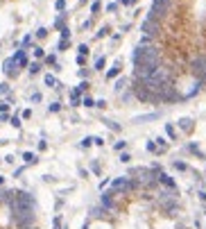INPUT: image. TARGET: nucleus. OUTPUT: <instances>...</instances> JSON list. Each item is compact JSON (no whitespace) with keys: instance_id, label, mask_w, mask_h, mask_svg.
Returning a JSON list of instances; mask_svg holds the SVG:
<instances>
[{"instance_id":"f257e3e1","label":"nucleus","mask_w":206,"mask_h":229,"mask_svg":"<svg viewBox=\"0 0 206 229\" xmlns=\"http://www.w3.org/2000/svg\"><path fill=\"white\" fill-rule=\"evenodd\" d=\"M170 5H172V0H154L152 7H150L147 18H152V21H161V18L170 12Z\"/></svg>"},{"instance_id":"f03ea898","label":"nucleus","mask_w":206,"mask_h":229,"mask_svg":"<svg viewBox=\"0 0 206 229\" xmlns=\"http://www.w3.org/2000/svg\"><path fill=\"white\" fill-rule=\"evenodd\" d=\"M190 73L197 77V82H204L206 84V55L197 57V59L190 64Z\"/></svg>"},{"instance_id":"7ed1b4c3","label":"nucleus","mask_w":206,"mask_h":229,"mask_svg":"<svg viewBox=\"0 0 206 229\" xmlns=\"http://www.w3.org/2000/svg\"><path fill=\"white\" fill-rule=\"evenodd\" d=\"M136 186H138V182H131V179H127V177H118V179L111 182L113 193H127V190H134Z\"/></svg>"},{"instance_id":"20e7f679","label":"nucleus","mask_w":206,"mask_h":229,"mask_svg":"<svg viewBox=\"0 0 206 229\" xmlns=\"http://www.w3.org/2000/svg\"><path fill=\"white\" fill-rule=\"evenodd\" d=\"M14 216V222L21 227V229H27L34 225V211H18V213H12Z\"/></svg>"},{"instance_id":"39448f33","label":"nucleus","mask_w":206,"mask_h":229,"mask_svg":"<svg viewBox=\"0 0 206 229\" xmlns=\"http://www.w3.org/2000/svg\"><path fill=\"white\" fill-rule=\"evenodd\" d=\"M141 30H143V34H145V36L154 39V36L161 32V21H152V18H145L143 25H141Z\"/></svg>"},{"instance_id":"423d86ee","label":"nucleus","mask_w":206,"mask_h":229,"mask_svg":"<svg viewBox=\"0 0 206 229\" xmlns=\"http://www.w3.org/2000/svg\"><path fill=\"white\" fill-rule=\"evenodd\" d=\"M3 70H5V75H7V77H16V75H18V70H21V66L16 64V59H14V57H9V59H5V64H3Z\"/></svg>"},{"instance_id":"0eeeda50","label":"nucleus","mask_w":206,"mask_h":229,"mask_svg":"<svg viewBox=\"0 0 206 229\" xmlns=\"http://www.w3.org/2000/svg\"><path fill=\"white\" fill-rule=\"evenodd\" d=\"M113 190H106V193H102V206L104 209H116V202H113Z\"/></svg>"},{"instance_id":"6e6552de","label":"nucleus","mask_w":206,"mask_h":229,"mask_svg":"<svg viewBox=\"0 0 206 229\" xmlns=\"http://www.w3.org/2000/svg\"><path fill=\"white\" fill-rule=\"evenodd\" d=\"M120 70H122V66H120V61H116L113 66L109 70H106V80H113V77H118V75H120Z\"/></svg>"},{"instance_id":"1a4fd4ad","label":"nucleus","mask_w":206,"mask_h":229,"mask_svg":"<svg viewBox=\"0 0 206 229\" xmlns=\"http://www.w3.org/2000/svg\"><path fill=\"white\" fill-rule=\"evenodd\" d=\"M14 59H16V64L21 66V68H25V66L29 64V61H27V55H25V50H18V52L14 55Z\"/></svg>"},{"instance_id":"9d476101","label":"nucleus","mask_w":206,"mask_h":229,"mask_svg":"<svg viewBox=\"0 0 206 229\" xmlns=\"http://www.w3.org/2000/svg\"><path fill=\"white\" fill-rule=\"evenodd\" d=\"M159 182H161L163 186H168V188H172V190H174V179H172L170 175H165V173H159Z\"/></svg>"},{"instance_id":"9b49d317","label":"nucleus","mask_w":206,"mask_h":229,"mask_svg":"<svg viewBox=\"0 0 206 229\" xmlns=\"http://www.w3.org/2000/svg\"><path fill=\"white\" fill-rule=\"evenodd\" d=\"M82 89L80 86H77V89H73V93H70V104H73V107H80V98H82Z\"/></svg>"},{"instance_id":"f8f14e48","label":"nucleus","mask_w":206,"mask_h":229,"mask_svg":"<svg viewBox=\"0 0 206 229\" xmlns=\"http://www.w3.org/2000/svg\"><path fill=\"white\" fill-rule=\"evenodd\" d=\"M43 80H45V84H48V86H52V89H57V86H59V82L54 80V75H45Z\"/></svg>"},{"instance_id":"ddd939ff","label":"nucleus","mask_w":206,"mask_h":229,"mask_svg":"<svg viewBox=\"0 0 206 229\" xmlns=\"http://www.w3.org/2000/svg\"><path fill=\"white\" fill-rule=\"evenodd\" d=\"M23 159H25V164H36V154L34 152H25Z\"/></svg>"},{"instance_id":"4468645a","label":"nucleus","mask_w":206,"mask_h":229,"mask_svg":"<svg viewBox=\"0 0 206 229\" xmlns=\"http://www.w3.org/2000/svg\"><path fill=\"white\" fill-rule=\"evenodd\" d=\"M179 127H181V129H190V127H193V120H190V118H181V120H179Z\"/></svg>"},{"instance_id":"2eb2a0df","label":"nucleus","mask_w":206,"mask_h":229,"mask_svg":"<svg viewBox=\"0 0 206 229\" xmlns=\"http://www.w3.org/2000/svg\"><path fill=\"white\" fill-rule=\"evenodd\" d=\"M54 27H57V30H64V27H66V16H59L54 21Z\"/></svg>"},{"instance_id":"dca6fc26","label":"nucleus","mask_w":206,"mask_h":229,"mask_svg":"<svg viewBox=\"0 0 206 229\" xmlns=\"http://www.w3.org/2000/svg\"><path fill=\"white\" fill-rule=\"evenodd\" d=\"M104 64H106L104 57H97V59H95V70H102V68H104Z\"/></svg>"},{"instance_id":"f3484780","label":"nucleus","mask_w":206,"mask_h":229,"mask_svg":"<svg viewBox=\"0 0 206 229\" xmlns=\"http://www.w3.org/2000/svg\"><path fill=\"white\" fill-rule=\"evenodd\" d=\"M100 9H102V3H100V0H95V3L91 5V14H100Z\"/></svg>"},{"instance_id":"a211bd4d","label":"nucleus","mask_w":206,"mask_h":229,"mask_svg":"<svg viewBox=\"0 0 206 229\" xmlns=\"http://www.w3.org/2000/svg\"><path fill=\"white\" fill-rule=\"evenodd\" d=\"M34 34H36V39H45V36H48V30H45V27H39Z\"/></svg>"},{"instance_id":"6ab92c4d","label":"nucleus","mask_w":206,"mask_h":229,"mask_svg":"<svg viewBox=\"0 0 206 229\" xmlns=\"http://www.w3.org/2000/svg\"><path fill=\"white\" fill-rule=\"evenodd\" d=\"M68 45H70V41H68V39H61V41H59V45H57V50H61V52H64Z\"/></svg>"},{"instance_id":"aec40b11","label":"nucleus","mask_w":206,"mask_h":229,"mask_svg":"<svg viewBox=\"0 0 206 229\" xmlns=\"http://www.w3.org/2000/svg\"><path fill=\"white\" fill-rule=\"evenodd\" d=\"M125 86H127V80L122 77V80H118V82H116V86H113V89H116V91H122Z\"/></svg>"},{"instance_id":"412c9836","label":"nucleus","mask_w":206,"mask_h":229,"mask_svg":"<svg viewBox=\"0 0 206 229\" xmlns=\"http://www.w3.org/2000/svg\"><path fill=\"white\" fill-rule=\"evenodd\" d=\"M106 34H109V27L104 25V27H100V32L95 34V39H102V36H106Z\"/></svg>"},{"instance_id":"4be33fe9","label":"nucleus","mask_w":206,"mask_h":229,"mask_svg":"<svg viewBox=\"0 0 206 229\" xmlns=\"http://www.w3.org/2000/svg\"><path fill=\"white\" fill-rule=\"evenodd\" d=\"M39 70H41V64H39V61H34L32 66H29V73H32V75H36Z\"/></svg>"},{"instance_id":"5701e85b","label":"nucleus","mask_w":206,"mask_h":229,"mask_svg":"<svg viewBox=\"0 0 206 229\" xmlns=\"http://www.w3.org/2000/svg\"><path fill=\"white\" fill-rule=\"evenodd\" d=\"M91 145H93V136H86L82 141V148H91Z\"/></svg>"},{"instance_id":"b1692460","label":"nucleus","mask_w":206,"mask_h":229,"mask_svg":"<svg viewBox=\"0 0 206 229\" xmlns=\"http://www.w3.org/2000/svg\"><path fill=\"white\" fill-rule=\"evenodd\" d=\"M45 64H50V66H57V57H54V55H48V57H45Z\"/></svg>"},{"instance_id":"393cba45","label":"nucleus","mask_w":206,"mask_h":229,"mask_svg":"<svg viewBox=\"0 0 206 229\" xmlns=\"http://www.w3.org/2000/svg\"><path fill=\"white\" fill-rule=\"evenodd\" d=\"M29 43H32V36L27 34V36H23V41H21V48H27Z\"/></svg>"},{"instance_id":"a878e982","label":"nucleus","mask_w":206,"mask_h":229,"mask_svg":"<svg viewBox=\"0 0 206 229\" xmlns=\"http://www.w3.org/2000/svg\"><path fill=\"white\" fill-rule=\"evenodd\" d=\"M77 50H80V55H84V57H86L88 52H91V50H88V45H86V43H82L80 48H77Z\"/></svg>"},{"instance_id":"bb28decb","label":"nucleus","mask_w":206,"mask_h":229,"mask_svg":"<svg viewBox=\"0 0 206 229\" xmlns=\"http://www.w3.org/2000/svg\"><path fill=\"white\" fill-rule=\"evenodd\" d=\"M32 50H34V57H36V59H41V57H43V48H32Z\"/></svg>"},{"instance_id":"cd10ccee","label":"nucleus","mask_w":206,"mask_h":229,"mask_svg":"<svg viewBox=\"0 0 206 229\" xmlns=\"http://www.w3.org/2000/svg\"><path fill=\"white\" fill-rule=\"evenodd\" d=\"M54 7L59 9V12H64V9H66V0H57V3H54Z\"/></svg>"},{"instance_id":"c85d7f7f","label":"nucleus","mask_w":206,"mask_h":229,"mask_svg":"<svg viewBox=\"0 0 206 229\" xmlns=\"http://www.w3.org/2000/svg\"><path fill=\"white\" fill-rule=\"evenodd\" d=\"M9 122H12L14 127H21V118H18V116H14V118H9Z\"/></svg>"},{"instance_id":"c756f323","label":"nucleus","mask_w":206,"mask_h":229,"mask_svg":"<svg viewBox=\"0 0 206 229\" xmlns=\"http://www.w3.org/2000/svg\"><path fill=\"white\" fill-rule=\"evenodd\" d=\"M84 107H95V100L93 98H84Z\"/></svg>"},{"instance_id":"7c9ffc66","label":"nucleus","mask_w":206,"mask_h":229,"mask_svg":"<svg viewBox=\"0 0 206 229\" xmlns=\"http://www.w3.org/2000/svg\"><path fill=\"white\" fill-rule=\"evenodd\" d=\"M165 134H168L170 138H174V129H172V125H165Z\"/></svg>"},{"instance_id":"2f4dec72","label":"nucleus","mask_w":206,"mask_h":229,"mask_svg":"<svg viewBox=\"0 0 206 229\" xmlns=\"http://www.w3.org/2000/svg\"><path fill=\"white\" fill-rule=\"evenodd\" d=\"M59 109H61V104H59V102H52V104H50V111H52V113H57Z\"/></svg>"},{"instance_id":"473e14b6","label":"nucleus","mask_w":206,"mask_h":229,"mask_svg":"<svg viewBox=\"0 0 206 229\" xmlns=\"http://www.w3.org/2000/svg\"><path fill=\"white\" fill-rule=\"evenodd\" d=\"M61 39H70V30H68V27L61 30Z\"/></svg>"},{"instance_id":"72a5a7b5","label":"nucleus","mask_w":206,"mask_h":229,"mask_svg":"<svg viewBox=\"0 0 206 229\" xmlns=\"http://www.w3.org/2000/svg\"><path fill=\"white\" fill-rule=\"evenodd\" d=\"M129 159H131V157L127 154V152H122V154H120V161H122V164H129Z\"/></svg>"},{"instance_id":"f704fd0d","label":"nucleus","mask_w":206,"mask_h":229,"mask_svg":"<svg viewBox=\"0 0 206 229\" xmlns=\"http://www.w3.org/2000/svg\"><path fill=\"white\" fill-rule=\"evenodd\" d=\"M93 216H97V218H104V209H93Z\"/></svg>"},{"instance_id":"c9c22d12","label":"nucleus","mask_w":206,"mask_h":229,"mask_svg":"<svg viewBox=\"0 0 206 229\" xmlns=\"http://www.w3.org/2000/svg\"><path fill=\"white\" fill-rule=\"evenodd\" d=\"M9 93V84H0V95H5Z\"/></svg>"},{"instance_id":"e433bc0d","label":"nucleus","mask_w":206,"mask_h":229,"mask_svg":"<svg viewBox=\"0 0 206 229\" xmlns=\"http://www.w3.org/2000/svg\"><path fill=\"white\" fill-rule=\"evenodd\" d=\"M77 64L84 66V64H86V57H84V55H77Z\"/></svg>"},{"instance_id":"4c0bfd02","label":"nucleus","mask_w":206,"mask_h":229,"mask_svg":"<svg viewBox=\"0 0 206 229\" xmlns=\"http://www.w3.org/2000/svg\"><path fill=\"white\" fill-rule=\"evenodd\" d=\"M188 150H190V152H195V154H199V148L195 145V143H190V145H188Z\"/></svg>"},{"instance_id":"58836bf2","label":"nucleus","mask_w":206,"mask_h":229,"mask_svg":"<svg viewBox=\"0 0 206 229\" xmlns=\"http://www.w3.org/2000/svg\"><path fill=\"white\" fill-rule=\"evenodd\" d=\"M118 9V3H111V5H106V12H116Z\"/></svg>"},{"instance_id":"ea45409f","label":"nucleus","mask_w":206,"mask_h":229,"mask_svg":"<svg viewBox=\"0 0 206 229\" xmlns=\"http://www.w3.org/2000/svg\"><path fill=\"white\" fill-rule=\"evenodd\" d=\"M147 150H150V152H156V143L150 141V143H147Z\"/></svg>"},{"instance_id":"a19ab883","label":"nucleus","mask_w":206,"mask_h":229,"mask_svg":"<svg viewBox=\"0 0 206 229\" xmlns=\"http://www.w3.org/2000/svg\"><path fill=\"white\" fill-rule=\"evenodd\" d=\"M174 168H177V170H186V164H181V161H174Z\"/></svg>"},{"instance_id":"79ce46f5","label":"nucleus","mask_w":206,"mask_h":229,"mask_svg":"<svg viewBox=\"0 0 206 229\" xmlns=\"http://www.w3.org/2000/svg\"><path fill=\"white\" fill-rule=\"evenodd\" d=\"M125 145H127L125 141H118V143H116V150H125Z\"/></svg>"},{"instance_id":"37998d69","label":"nucleus","mask_w":206,"mask_h":229,"mask_svg":"<svg viewBox=\"0 0 206 229\" xmlns=\"http://www.w3.org/2000/svg\"><path fill=\"white\" fill-rule=\"evenodd\" d=\"M93 143H95V145H104V141L100 136H93Z\"/></svg>"},{"instance_id":"c03bdc74","label":"nucleus","mask_w":206,"mask_h":229,"mask_svg":"<svg viewBox=\"0 0 206 229\" xmlns=\"http://www.w3.org/2000/svg\"><path fill=\"white\" fill-rule=\"evenodd\" d=\"M7 109H9V102H0V111H3V113H5Z\"/></svg>"},{"instance_id":"a18cd8bd","label":"nucleus","mask_w":206,"mask_h":229,"mask_svg":"<svg viewBox=\"0 0 206 229\" xmlns=\"http://www.w3.org/2000/svg\"><path fill=\"white\" fill-rule=\"evenodd\" d=\"M95 107H100V109H104V107H106V102H104V100H97V102H95Z\"/></svg>"},{"instance_id":"49530a36","label":"nucleus","mask_w":206,"mask_h":229,"mask_svg":"<svg viewBox=\"0 0 206 229\" xmlns=\"http://www.w3.org/2000/svg\"><path fill=\"white\" fill-rule=\"evenodd\" d=\"M106 125H109L111 129H116V132H120V125H116V122H106Z\"/></svg>"},{"instance_id":"de8ad7c7","label":"nucleus","mask_w":206,"mask_h":229,"mask_svg":"<svg viewBox=\"0 0 206 229\" xmlns=\"http://www.w3.org/2000/svg\"><path fill=\"white\" fill-rule=\"evenodd\" d=\"M88 86H91V84H88V82H86V80H84V82H82V84H80V89H82V91H86V89H88Z\"/></svg>"},{"instance_id":"09e8293b","label":"nucleus","mask_w":206,"mask_h":229,"mask_svg":"<svg viewBox=\"0 0 206 229\" xmlns=\"http://www.w3.org/2000/svg\"><path fill=\"white\" fill-rule=\"evenodd\" d=\"M199 197H202L204 202H206V190H202V193H199Z\"/></svg>"},{"instance_id":"8fccbe9b","label":"nucleus","mask_w":206,"mask_h":229,"mask_svg":"<svg viewBox=\"0 0 206 229\" xmlns=\"http://www.w3.org/2000/svg\"><path fill=\"white\" fill-rule=\"evenodd\" d=\"M3 184H5V177H0V186H3Z\"/></svg>"},{"instance_id":"3c124183","label":"nucleus","mask_w":206,"mask_h":229,"mask_svg":"<svg viewBox=\"0 0 206 229\" xmlns=\"http://www.w3.org/2000/svg\"><path fill=\"white\" fill-rule=\"evenodd\" d=\"M80 3H86V0H80Z\"/></svg>"},{"instance_id":"603ef678","label":"nucleus","mask_w":206,"mask_h":229,"mask_svg":"<svg viewBox=\"0 0 206 229\" xmlns=\"http://www.w3.org/2000/svg\"><path fill=\"white\" fill-rule=\"evenodd\" d=\"M27 229H32V227H27Z\"/></svg>"}]
</instances>
